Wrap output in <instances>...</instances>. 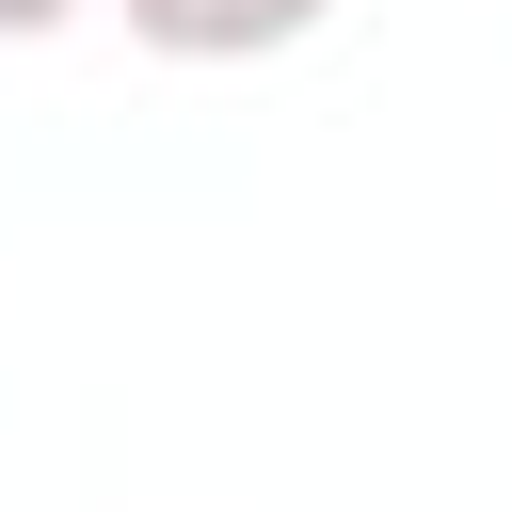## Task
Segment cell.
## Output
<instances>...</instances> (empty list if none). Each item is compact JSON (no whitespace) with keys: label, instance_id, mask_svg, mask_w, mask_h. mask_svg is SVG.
Returning <instances> with one entry per match:
<instances>
[{"label":"cell","instance_id":"obj_2","mask_svg":"<svg viewBox=\"0 0 512 512\" xmlns=\"http://www.w3.org/2000/svg\"><path fill=\"white\" fill-rule=\"evenodd\" d=\"M80 0H0V48H32V32H64Z\"/></svg>","mask_w":512,"mask_h":512},{"label":"cell","instance_id":"obj_1","mask_svg":"<svg viewBox=\"0 0 512 512\" xmlns=\"http://www.w3.org/2000/svg\"><path fill=\"white\" fill-rule=\"evenodd\" d=\"M128 16V48H160V64H272V48H304L336 0H112Z\"/></svg>","mask_w":512,"mask_h":512}]
</instances>
